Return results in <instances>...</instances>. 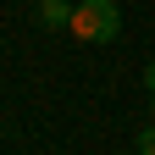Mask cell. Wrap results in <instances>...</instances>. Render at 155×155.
<instances>
[{
    "instance_id": "277c9868",
    "label": "cell",
    "mask_w": 155,
    "mask_h": 155,
    "mask_svg": "<svg viewBox=\"0 0 155 155\" xmlns=\"http://www.w3.org/2000/svg\"><path fill=\"white\" fill-rule=\"evenodd\" d=\"M144 83H150V94H155V61H150V72H144Z\"/></svg>"
},
{
    "instance_id": "7a4b0ae2",
    "label": "cell",
    "mask_w": 155,
    "mask_h": 155,
    "mask_svg": "<svg viewBox=\"0 0 155 155\" xmlns=\"http://www.w3.org/2000/svg\"><path fill=\"white\" fill-rule=\"evenodd\" d=\"M72 0H39V22L45 28H72Z\"/></svg>"
},
{
    "instance_id": "6da1fadb",
    "label": "cell",
    "mask_w": 155,
    "mask_h": 155,
    "mask_svg": "<svg viewBox=\"0 0 155 155\" xmlns=\"http://www.w3.org/2000/svg\"><path fill=\"white\" fill-rule=\"evenodd\" d=\"M72 33L89 39V45H111V39L122 33V11H116V0H83V6L72 11Z\"/></svg>"
},
{
    "instance_id": "3957f363",
    "label": "cell",
    "mask_w": 155,
    "mask_h": 155,
    "mask_svg": "<svg viewBox=\"0 0 155 155\" xmlns=\"http://www.w3.org/2000/svg\"><path fill=\"white\" fill-rule=\"evenodd\" d=\"M139 155H155V122H150V127L139 133Z\"/></svg>"
}]
</instances>
